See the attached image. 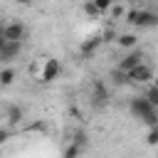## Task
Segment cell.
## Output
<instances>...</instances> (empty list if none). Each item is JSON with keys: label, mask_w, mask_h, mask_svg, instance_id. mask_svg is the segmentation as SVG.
<instances>
[{"label": "cell", "mask_w": 158, "mask_h": 158, "mask_svg": "<svg viewBox=\"0 0 158 158\" xmlns=\"http://www.w3.org/2000/svg\"><path fill=\"white\" fill-rule=\"evenodd\" d=\"M128 109H131V114H133L138 121H143L146 126H158V109H156L146 96H136V99H131Z\"/></svg>", "instance_id": "obj_1"}, {"label": "cell", "mask_w": 158, "mask_h": 158, "mask_svg": "<svg viewBox=\"0 0 158 158\" xmlns=\"http://www.w3.org/2000/svg\"><path fill=\"white\" fill-rule=\"evenodd\" d=\"M126 22L133 25V27H158V12L133 7V10L126 12Z\"/></svg>", "instance_id": "obj_2"}, {"label": "cell", "mask_w": 158, "mask_h": 158, "mask_svg": "<svg viewBox=\"0 0 158 158\" xmlns=\"http://www.w3.org/2000/svg\"><path fill=\"white\" fill-rule=\"evenodd\" d=\"M59 74H62V64H59V59L49 57V59H44V64H42L40 81H42V84H49V81H54Z\"/></svg>", "instance_id": "obj_3"}, {"label": "cell", "mask_w": 158, "mask_h": 158, "mask_svg": "<svg viewBox=\"0 0 158 158\" xmlns=\"http://www.w3.org/2000/svg\"><path fill=\"white\" fill-rule=\"evenodd\" d=\"M106 104H109V89H106V84L101 79H96L91 84V106L94 109H104Z\"/></svg>", "instance_id": "obj_4"}, {"label": "cell", "mask_w": 158, "mask_h": 158, "mask_svg": "<svg viewBox=\"0 0 158 158\" xmlns=\"http://www.w3.org/2000/svg\"><path fill=\"white\" fill-rule=\"evenodd\" d=\"M143 62V52L138 49V47H133L131 52H126L123 57H121V62H118V69H123V72H131L133 67H138Z\"/></svg>", "instance_id": "obj_5"}, {"label": "cell", "mask_w": 158, "mask_h": 158, "mask_svg": "<svg viewBox=\"0 0 158 158\" xmlns=\"http://www.w3.org/2000/svg\"><path fill=\"white\" fill-rule=\"evenodd\" d=\"M128 77H131V81H133V84H146V81H151V79H153V69H151L146 62H141L138 67H133V69L128 72Z\"/></svg>", "instance_id": "obj_6"}, {"label": "cell", "mask_w": 158, "mask_h": 158, "mask_svg": "<svg viewBox=\"0 0 158 158\" xmlns=\"http://www.w3.org/2000/svg\"><path fill=\"white\" fill-rule=\"evenodd\" d=\"M20 49H22V42H12L7 40L2 47H0V62H12L20 57Z\"/></svg>", "instance_id": "obj_7"}, {"label": "cell", "mask_w": 158, "mask_h": 158, "mask_svg": "<svg viewBox=\"0 0 158 158\" xmlns=\"http://www.w3.org/2000/svg\"><path fill=\"white\" fill-rule=\"evenodd\" d=\"M27 35V27L22 22H7L5 25V40H12V42H22Z\"/></svg>", "instance_id": "obj_8"}, {"label": "cell", "mask_w": 158, "mask_h": 158, "mask_svg": "<svg viewBox=\"0 0 158 158\" xmlns=\"http://www.w3.org/2000/svg\"><path fill=\"white\" fill-rule=\"evenodd\" d=\"M101 42H104V37H101V35H94V37L84 40V42L79 44V54H81V57H91V54L101 47Z\"/></svg>", "instance_id": "obj_9"}, {"label": "cell", "mask_w": 158, "mask_h": 158, "mask_svg": "<svg viewBox=\"0 0 158 158\" xmlns=\"http://www.w3.org/2000/svg\"><path fill=\"white\" fill-rule=\"evenodd\" d=\"M22 116H25V111H22V106H17V104H12V106H7V123H10V126H17V123L22 121Z\"/></svg>", "instance_id": "obj_10"}, {"label": "cell", "mask_w": 158, "mask_h": 158, "mask_svg": "<svg viewBox=\"0 0 158 158\" xmlns=\"http://www.w3.org/2000/svg\"><path fill=\"white\" fill-rule=\"evenodd\" d=\"M116 42H118V47H123V49H133V47L138 44V37H136L133 32H126V35H118Z\"/></svg>", "instance_id": "obj_11"}, {"label": "cell", "mask_w": 158, "mask_h": 158, "mask_svg": "<svg viewBox=\"0 0 158 158\" xmlns=\"http://www.w3.org/2000/svg\"><path fill=\"white\" fill-rule=\"evenodd\" d=\"M111 81L116 84V86H126V84H131V77H128V72H123V69H111Z\"/></svg>", "instance_id": "obj_12"}, {"label": "cell", "mask_w": 158, "mask_h": 158, "mask_svg": "<svg viewBox=\"0 0 158 158\" xmlns=\"http://www.w3.org/2000/svg\"><path fill=\"white\" fill-rule=\"evenodd\" d=\"M15 81V69L7 67V69H0V86H10Z\"/></svg>", "instance_id": "obj_13"}, {"label": "cell", "mask_w": 158, "mask_h": 158, "mask_svg": "<svg viewBox=\"0 0 158 158\" xmlns=\"http://www.w3.org/2000/svg\"><path fill=\"white\" fill-rule=\"evenodd\" d=\"M81 151H84V148H81V146H77V143L72 141V143H69V146L64 148L62 158H79V156H81Z\"/></svg>", "instance_id": "obj_14"}, {"label": "cell", "mask_w": 158, "mask_h": 158, "mask_svg": "<svg viewBox=\"0 0 158 158\" xmlns=\"http://www.w3.org/2000/svg\"><path fill=\"white\" fill-rule=\"evenodd\" d=\"M143 96H146V99H148V101H151V104H153V106H156V109H158V81H156V84H153V86H148V89H146V94H143Z\"/></svg>", "instance_id": "obj_15"}, {"label": "cell", "mask_w": 158, "mask_h": 158, "mask_svg": "<svg viewBox=\"0 0 158 158\" xmlns=\"http://www.w3.org/2000/svg\"><path fill=\"white\" fill-rule=\"evenodd\" d=\"M94 5H96V10L99 12H109L111 10V5H114V0H91Z\"/></svg>", "instance_id": "obj_16"}, {"label": "cell", "mask_w": 158, "mask_h": 158, "mask_svg": "<svg viewBox=\"0 0 158 158\" xmlns=\"http://www.w3.org/2000/svg\"><path fill=\"white\" fill-rule=\"evenodd\" d=\"M84 12H86V15H91V17H99V10H96V5H94L91 0H86V2H84Z\"/></svg>", "instance_id": "obj_17"}, {"label": "cell", "mask_w": 158, "mask_h": 158, "mask_svg": "<svg viewBox=\"0 0 158 158\" xmlns=\"http://www.w3.org/2000/svg\"><path fill=\"white\" fill-rule=\"evenodd\" d=\"M148 146H156L158 143V126H151V131H148Z\"/></svg>", "instance_id": "obj_18"}, {"label": "cell", "mask_w": 158, "mask_h": 158, "mask_svg": "<svg viewBox=\"0 0 158 158\" xmlns=\"http://www.w3.org/2000/svg\"><path fill=\"white\" fill-rule=\"evenodd\" d=\"M74 143L84 148V146H86V133H84V131H77V133H74Z\"/></svg>", "instance_id": "obj_19"}, {"label": "cell", "mask_w": 158, "mask_h": 158, "mask_svg": "<svg viewBox=\"0 0 158 158\" xmlns=\"http://www.w3.org/2000/svg\"><path fill=\"white\" fill-rule=\"evenodd\" d=\"M7 138H10V131H7V128H0V146H2Z\"/></svg>", "instance_id": "obj_20"}, {"label": "cell", "mask_w": 158, "mask_h": 158, "mask_svg": "<svg viewBox=\"0 0 158 158\" xmlns=\"http://www.w3.org/2000/svg\"><path fill=\"white\" fill-rule=\"evenodd\" d=\"M5 42H7V40H5V25H0V47H2Z\"/></svg>", "instance_id": "obj_21"}, {"label": "cell", "mask_w": 158, "mask_h": 158, "mask_svg": "<svg viewBox=\"0 0 158 158\" xmlns=\"http://www.w3.org/2000/svg\"><path fill=\"white\" fill-rule=\"evenodd\" d=\"M126 2H131V5H141V2H146V0H126Z\"/></svg>", "instance_id": "obj_22"}, {"label": "cell", "mask_w": 158, "mask_h": 158, "mask_svg": "<svg viewBox=\"0 0 158 158\" xmlns=\"http://www.w3.org/2000/svg\"><path fill=\"white\" fill-rule=\"evenodd\" d=\"M17 2H22V5H30V2H32V0H17Z\"/></svg>", "instance_id": "obj_23"}]
</instances>
